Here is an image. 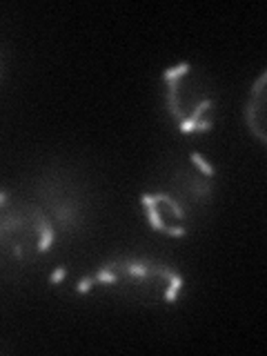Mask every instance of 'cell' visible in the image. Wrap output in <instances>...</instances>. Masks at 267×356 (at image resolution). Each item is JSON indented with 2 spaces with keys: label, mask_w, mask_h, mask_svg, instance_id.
Returning a JSON list of instances; mask_svg holds the SVG:
<instances>
[{
  "label": "cell",
  "mask_w": 267,
  "mask_h": 356,
  "mask_svg": "<svg viewBox=\"0 0 267 356\" xmlns=\"http://www.w3.org/2000/svg\"><path fill=\"white\" fill-rule=\"evenodd\" d=\"M92 283L107 294L138 305L174 303L183 289V278L172 267L140 259H118L105 263Z\"/></svg>",
  "instance_id": "cell-1"
},
{
  "label": "cell",
  "mask_w": 267,
  "mask_h": 356,
  "mask_svg": "<svg viewBox=\"0 0 267 356\" xmlns=\"http://www.w3.org/2000/svg\"><path fill=\"white\" fill-rule=\"evenodd\" d=\"M56 241V229L38 203L0 194V267L36 261Z\"/></svg>",
  "instance_id": "cell-2"
},
{
  "label": "cell",
  "mask_w": 267,
  "mask_h": 356,
  "mask_svg": "<svg viewBox=\"0 0 267 356\" xmlns=\"http://www.w3.org/2000/svg\"><path fill=\"white\" fill-rule=\"evenodd\" d=\"M165 103L181 131L194 134L211 127L214 89L196 67L183 63L165 74Z\"/></svg>",
  "instance_id": "cell-3"
},
{
  "label": "cell",
  "mask_w": 267,
  "mask_h": 356,
  "mask_svg": "<svg viewBox=\"0 0 267 356\" xmlns=\"http://www.w3.org/2000/svg\"><path fill=\"white\" fill-rule=\"evenodd\" d=\"M44 214L49 216L54 229H72L76 227L78 218H81V194L74 187L70 178L51 176L47 178V183L40 187V203Z\"/></svg>",
  "instance_id": "cell-4"
},
{
  "label": "cell",
  "mask_w": 267,
  "mask_h": 356,
  "mask_svg": "<svg viewBox=\"0 0 267 356\" xmlns=\"http://www.w3.org/2000/svg\"><path fill=\"white\" fill-rule=\"evenodd\" d=\"M143 207L147 209V218L159 232L172 234V236L185 234L187 205L181 198H176L174 194H167V192H156V194L143 196Z\"/></svg>",
  "instance_id": "cell-5"
},
{
  "label": "cell",
  "mask_w": 267,
  "mask_h": 356,
  "mask_svg": "<svg viewBox=\"0 0 267 356\" xmlns=\"http://www.w3.org/2000/svg\"><path fill=\"white\" fill-rule=\"evenodd\" d=\"M265 81L267 76L261 74V78L256 81L250 100H248V109H245V118H248V127L254 134L256 138L261 143L267 140V134H265Z\"/></svg>",
  "instance_id": "cell-6"
}]
</instances>
